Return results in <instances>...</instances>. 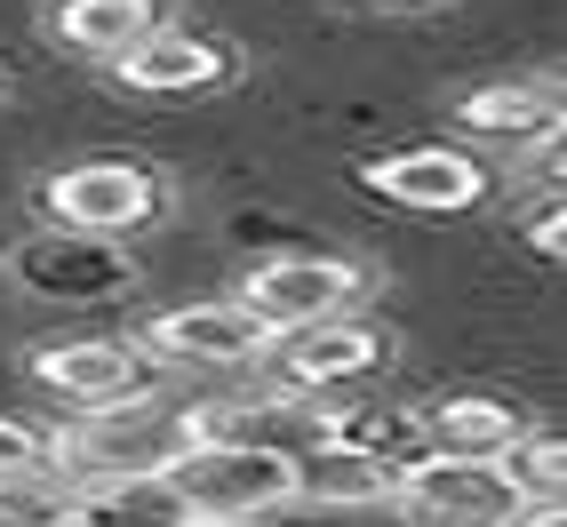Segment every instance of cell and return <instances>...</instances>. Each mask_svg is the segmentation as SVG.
Instances as JSON below:
<instances>
[{
    "label": "cell",
    "instance_id": "cell-1",
    "mask_svg": "<svg viewBox=\"0 0 567 527\" xmlns=\"http://www.w3.org/2000/svg\"><path fill=\"white\" fill-rule=\"evenodd\" d=\"M49 232H72V240H112L128 248L144 240L153 224L168 216V168L144 161V153H89V161H56L32 193Z\"/></svg>",
    "mask_w": 567,
    "mask_h": 527
},
{
    "label": "cell",
    "instance_id": "cell-2",
    "mask_svg": "<svg viewBox=\"0 0 567 527\" xmlns=\"http://www.w3.org/2000/svg\"><path fill=\"white\" fill-rule=\"evenodd\" d=\"M168 479L193 512V527H272L280 512H296L288 440H193Z\"/></svg>",
    "mask_w": 567,
    "mask_h": 527
},
{
    "label": "cell",
    "instance_id": "cell-3",
    "mask_svg": "<svg viewBox=\"0 0 567 527\" xmlns=\"http://www.w3.org/2000/svg\"><path fill=\"white\" fill-rule=\"evenodd\" d=\"M368 288L375 272L360 256H336V248H280V256H256L240 288H233V304L272 335H305V328H328V320H344L368 304Z\"/></svg>",
    "mask_w": 567,
    "mask_h": 527
},
{
    "label": "cell",
    "instance_id": "cell-4",
    "mask_svg": "<svg viewBox=\"0 0 567 527\" xmlns=\"http://www.w3.org/2000/svg\"><path fill=\"white\" fill-rule=\"evenodd\" d=\"M184 447H193V432H184L176 400H121V407H89V416L56 424V464L81 487L168 479Z\"/></svg>",
    "mask_w": 567,
    "mask_h": 527
},
{
    "label": "cell",
    "instance_id": "cell-5",
    "mask_svg": "<svg viewBox=\"0 0 567 527\" xmlns=\"http://www.w3.org/2000/svg\"><path fill=\"white\" fill-rule=\"evenodd\" d=\"M136 344L168 384H240V375L264 368L272 335H264L233 296H184V304H161L136 328Z\"/></svg>",
    "mask_w": 567,
    "mask_h": 527
},
{
    "label": "cell",
    "instance_id": "cell-6",
    "mask_svg": "<svg viewBox=\"0 0 567 527\" xmlns=\"http://www.w3.org/2000/svg\"><path fill=\"white\" fill-rule=\"evenodd\" d=\"M24 384L41 400H56L64 416L121 407V400H176V384L144 360L136 335H41L24 352Z\"/></svg>",
    "mask_w": 567,
    "mask_h": 527
},
{
    "label": "cell",
    "instance_id": "cell-7",
    "mask_svg": "<svg viewBox=\"0 0 567 527\" xmlns=\"http://www.w3.org/2000/svg\"><path fill=\"white\" fill-rule=\"evenodd\" d=\"M392 328L368 320V312H344L328 328H305V335H280L272 352H264V384L288 392L296 407L305 400H336V392H368L375 375L392 368Z\"/></svg>",
    "mask_w": 567,
    "mask_h": 527
},
{
    "label": "cell",
    "instance_id": "cell-8",
    "mask_svg": "<svg viewBox=\"0 0 567 527\" xmlns=\"http://www.w3.org/2000/svg\"><path fill=\"white\" fill-rule=\"evenodd\" d=\"M240 49L224 41L216 24H193V17H161L153 41H136L121 64H112V81L128 96H153V104H200V96H224L240 89Z\"/></svg>",
    "mask_w": 567,
    "mask_h": 527
},
{
    "label": "cell",
    "instance_id": "cell-9",
    "mask_svg": "<svg viewBox=\"0 0 567 527\" xmlns=\"http://www.w3.org/2000/svg\"><path fill=\"white\" fill-rule=\"evenodd\" d=\"M392 512L408 527H512L519 519V487L504 464H472V456H408L392 479Z\"/></svg>",
    "mask_w": 567,
    "mask_h": 527
},
{
    "label": "cell",
    "instance_id": "cell-10",
    "mask_svg": "<svg viewBox=\"0 0 567 527\" xmlns=\"http://www.w3.org/2000/svg\"><path fill=\"white\" fill-rule=\"evenodd\" d=\"M360 184L408 216H472L496 200V168L472 144H400V153L360 161Z\"/></svg>",
    "mask_w": 567,
    "mask_h": 527
},
{
    "label": "cell",
    "instance_id": "cell-11",
    "mask_svg": "<svg viewBox=\"0 0 567 527\" xmlns=\"http://www.w3.org/2000/svg\"><path fill=\"white\" fill-rule=\"evenodd\" d=\"M0 272H9L24 296H41V304H104V296L136 288V256H128V248H112V240L32 232L24 248L0 256Z\"/></svg>",
    "mask_w": 567,
    "mask_h": 527
},
{
    "label": "cell",
    "instance_id": "cell-12",
    "mask_svg": "<svg viewBox=\"0 0 567 527\" xmlns=\"http://www.w3.org/2000/svg\"><path fill=\"white\" fill-rule=\"evenodd\" d=\"M456 128L472 144H496V153H536L544 136H559V81L551 72L544 81H519V72L480 81L456 96Z\"/></svg>",
    "mask_w": 567,
    "mask_h": 527
},
{
    "label": "cell",
    "instance_id": "cell-13",
    "mask_svg": "<svg viewBox=\"0 0 567 527\" xmlns=\"http://www.w3.org/2000/svg\"><path fill=\"white\" fill-rule=\"evenodd\" d=\"M168 0H49V41L81 64H121L136 41H153Z\"/></svg>",
    "mask_w": 567,
    "mask_h": 527
},
{
    "label": "cell",
    "instance_id": "cell-14",
    "mask_svg": "<svg viewBox=\"0 0 567 527\" xmlns=\"http://www.w3.org/2000/svg\"><path fill=\"white\" fill-rule=\"evenodd\" d=\"M415 416H424L432 456H472V464H504L519 447V432H527V416L496 392H440L432 407H415Z\"/></svg>",
    "mask_w": 567,
    "mask_h": 527
},
{
    "label": "cell",
    "instance_id": "cell-15",
    "mask_svg": "<svg viewBox=\"0 0 567 527\" xmlns=\"http://www.w3.org/2000/svg\"><path fill=\"white\" fill-rule=\"evenodd\" d=\"M392 479H400V464L368 456V447H328V440H305V447H296V504L375 512V504H392Z\"/></svg>",
    "mask_w": 567,
    "mask_h": 527
},
{
    "label": "cell",
    "instance_id": "cell-16",
    "mask_svg": "<svg viewBox=\"0 0 567 527\" xmlns=\"http://www.w3.org/2000/svg\"><path fill=\"white\" fill-rule=\"evenodd\" d=\"M81 527H193L176 479H112L81 487Z\"/></svg>",
    "mask_w": 567,
    "mask_h": 527
},
{
    "label": "cell",
    "instance_id": "cell-17",
    "mask_svg": "<svg viewBox=\"0 0 567 527\" xmlns=\"http://www.w3.org/2000/svg\"><path fill=\"white\" fill-rule=\"evenodd\" d=\"M72 519H81V479L64 464L0 479V527H72Z\"/></svg>",
    "mask_w": 567,
    "mask_h": 527
},
{
    "label": "cell",
    "instance_id": "cell-18",
    "mask_svg": "<svg viewBox=\"0 0 567 527\" xmlns=\"http://www.w3.org/2000/svg\"><path fill=\"white\" fill-rule=\"evenodd\" d=\"M512 487H519V504H567V440L551 424H527L519 447L504 456Z\"/></svg>",
    "mask_w": 567,
    "mask_h": 527
},
{
    "label": "cell",
    "instance_id": "cell-19",
    "mask_svg": "<svg viewBox=\"0 0 567 527\" xmlns=\"http://www.w3.org/2000/svg\"><path fill=\"white\" fill-rule=\"evenodd\" d=\"M49 464H56V424L0 407V479H24V472H49Z\"/></svg>",
    "mask_w": 567,
    "mask_h": 527
},
{
    "label": "cell",
    "instance_id": "cell-20",
    "mask_svg": "<svg viewBox=\"0 0 567 527\" xmlns=\"http://www.w3.org/2000/svg\"><path fill=\"white\" fill-rule=\"evenodd\" d=\"M519 240H527V256H544V264H559V256H567V216H559V193L519 224Z\"/></svg>",
    "mask_w": 567,
    "mask_h": 527
},
{
    "label": "cell",
    "instance_id": "cell-21",
    "mask_svg": "<svg viewBox=\"0 0 567 527\" xmlns=\"http://www.w3.org/2000/svg\"><path fill=\"white\" fill-rule=\"evenodd\" d=\"M512 527H567V504H519Z\"/></svg>",
    "mask_w": 567,
    "mask_h": 527
},
{
    "label": "cell",
    "instance_id": "cell-22",
    "mask_svg": "<svg viewBox=\"0 0 567 527\" xmlns=\"http://www.w3.org/2000/svg\"><path fill=\"white\" fill-rule=\"evenodd\" d=\"M375 9H440V0H375Z\"/></svg>",
    "mask_w": 567,
    "mask_h": 527
},
{
    "label": "cell",
    "instance_id": "cell-23",
    "mask_svg": "<svg viewBox=\"0 0 567 527\" xmlns=\"http://www.w3.org/2000/svg\"><path fill=\"white\" fill-rule=\"evenodd\" d=\"M9 96H17V81H9V64H0V104H9Z\"/></svg>",
    "mask_w": 567,
    "mask_h": 527
}]
</instances>
